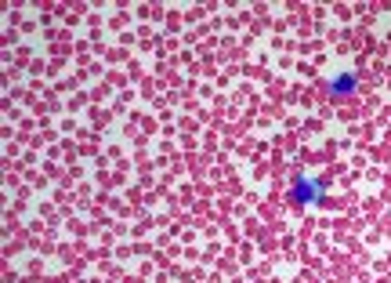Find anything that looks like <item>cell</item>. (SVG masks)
<instances>
[{"mask_svg": "<svg viewBox=\"0 0 391 283\" xmlns=\"http://www.w3.org/2000/svg\"><path fill=\"white\" fill-rule=\"evenodd\" d=\"M286 196H290V203H297V207H304V203H319V196H322V182H319V178L293 175Z\"/></svg>", "mask_w": 391, "mask_h": 283, "instance_id": "6da1fadb", "label": "cell"}, {"mask_svg": "<svg viewBox=\"0 0 391 283\" xmlns=\"http://www.w3.org/2000/svg\"><path fill=\"white\" fill-rule=\"evenodd\" d=\"M355 91H358V76H355L351 69L337 73L333 80H330V98H351Z\"/></svg>", "mask_w": 391, "mask_h": 283, "instance_id": "7a4b0ae2", "label": "cell"}]
</instances>
